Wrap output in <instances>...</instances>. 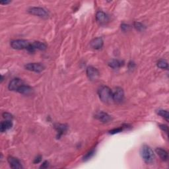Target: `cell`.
I'll return each instance as SVG.
<instances>
[{"mask_svg":"<svg viewBox=\"0 0 169 169\" xmlns=\"http://www.w3.org/2000/svg\"><path fill=\"white\" fill-rule=\"evenodd\" d=\"M100 99L104 103H109L112 100V92L109 87L103 86L98 91Z\"/></svg>","mask_w":169,"mask_h":169,"instance_id":"7a4b0ae2","label":"cell"},{"mask_svg":"<svg viewBox=\"0 0 169 169\" xmlns=\"http://www.w3.org/2000/svg\"><path fill=\"white\" fill-rule=\"evenodd\" d=\"M26 69L36 73H40L45 69V66L40 63H30L25 66Z\"/></svg>","mask_w":169,"mask_h":169,"instance_id":"5b68a950","label":"cell"},{"mask_svg":"<svg viewBox=\"0 0 169 169\" xmlns=\"http://www.w3.org/2000/svg\"><path fill=\"white\" fill-rule=\"evenodd\" d=\"M155 151H156V153H157L158 156L160 157L162 160L164 161H167L168 160V152L165 149H164L157 148L156 149H155Z\"/></svg>","mask_w":169,"mask_h":169,"instance_id":"5bb4252c","label":"cell"},{"mask_svg":"<svg viewBox=\"0 0 169 169\" xmlns=\"http://www.w3.org/2000/svg\"><path fill=\"white\" fill-rule=\"evenodd\" d=\"M124 98V93L121 88L118 87L112 94V100L116 103H120L123 101Z\"/></svg>","mask_w":169,"mask_h":169,"instance_id":"8992f818","label":"cell"},{"mask_svg":"<svg viewBox=\"0 0 169 169\" xmlns=\"http://www.w3.org/2000/svg\"><path fill=\"white\" fill-rule=\"evenodd\" d=\"M24 84L23 81L19 78H15L12 79L9 84V89L10 91H17L19 88Z\"/></svg>","mask_w":169,"mask_h":169,"instance_id":"ba28073f","label":"cell"},{"mask_svg":"<svg viewBox=\"0 0 169 169\" xmlns=\"http://www.w3.org/2000/svg\"><path fill=\"white\" fill-rule=\"evenodd\" d=\"M32 45L35 50L38 49L40 50H45L46 49V45L45 43L41 42H35L32 44Z\"/></svg>","mask_w":169,"mask_h":169,"instance_id":"ac0fdd59","label":"cell"},{"mask_svg":"<svg viewBox=\"0 0 169 169\" xmlns=\"http://www.w3.org/2000/svg\"><path fill=\"white\" fill-rule=\"evenodd\" d=\"M49 163H48V161H45L44 162V163H42V164L41 165V166H40V168H48V164Z\"/></svg>","mask_w":169,"mask_h":169,"instance_id":"4316f807","label":"cell"},{"mask_svg":"<svg viewBox=\"0 0 169 169\" xmlns=\"http://www.w3.org/2000/svg\"><path fill=\"white\" fill-rule=\"evenodd\" d=\"M121 29L123 31H128V30L130 29V26L126 24H122L121 25Z\"/></svg>","mask_w":169,"mask_h":169,"instance_id":"484cf974","label":"cell"},{"mask_svg":"<svg viewBox=\"0 0 169 169\" xmlns=\"http://www.w3.org/2000/svg\"><path fill=\"white\" fill-rule=\"evenodd\" d=\"M30 45V43L26 40L18 39L13 40L11 42V46L15 50H23L27 49Z\"/></svg>","mask_w":169,"mask_h":169,"instance_id":"3957f363","label":"cell"},{"mask_svg":"<svg viewBox=\"0 0 169 169\" xmlns=\"http://www.w3.org/2000/svg\"><path fill=\"white\" fill-rule=\"evenodd\" d=\"M17 91L18 93H21V94L28 95V94H31L32 93L33 89L30 86L23 84V85H21V87L19 88Z\"/></svg>","mask_w":169,"mask_h":169,"instance_id":"4fadbf2b","label":"cell"},{"mask_svg":"<svg viewBox=\"0 0 169 169\" xmlns=\"http://www.w3.org/2000/svg\"><path fill=\"white\" fill-rule=\"evenodd\" d=\"M134 27L136 28L137 30H139V31H141V30H144L145 26L143 25H142L141 23L136 22V23H134Z\"/></svg>","mask_w":169,"mask_h":169,"instance_id":"7402d4cb","label":"cell"},{"mask_svg":"<svg viewBox=\"0 0 169 169\" xmlns=\"http://www.w3.org/2000/svg\"><path fill=\"white\" fill-rule=\"evenodd\" d=\"M103 44L104 42L103 39L99 37V38H96L93 39L92 41L91 42V46L94 49L99 50L103 47Z\"/></svg>","mask_w":169,"mask_h":169,"instance_id":"7c38bea8","label":"cell"},{"mask_svg":"<svg viewBox=\"0 0 169 169\" xmlns=\"http://www.w3.org/2000/svg\"><path fill=\"white\" fill-rule=\"evenodd\" d=\"M94 153H95V151H94V149L91 150L90 151L88 152V153L85 155V156H84L83 160H84V161H87V160L90 159V158L93 156Z\"/></svg>","mask_w":169,"mask_h":169,"instance_id":"44dd1931","label":"cell"},{"mask_svg":"<svg viewBox=\"0 0 169 169\" xmlns=\"http://www.w3.org/2000/svg\"><path fill=\"white\" fill-rule=\"evenodd\" d=\"M122 131H123V128H116V129H114L110 131V134H118V133L121 132Z\"/></svg>","mask_w":169,"mask_h":169,"instance_id":"cb8c5ba5","label":"cell"},{"mask_svg":"<svg viewBox=\"0 0 169 169\" xmlns=\"http://www.w3.org/2000/svg\"><path fill=\"white\" fill-rule=\"evenodd\" d=\"M157 67H159L161 69H167L168 67V64L166 60H161L158 61L157 63Z\"/></svg>","mask_w":169,"mask_h":169,"instance_id":"d6986e66","label":"cell"},{"mask_svg":"<svg viewBox=\"0 0 169 169\" xmlns=\"http://www.w3.org/2000/svg\"><path fill=\"white\" fill-rule=\"evenodd\" d=\"M140 153L141 157L143 158L145 163H147V164H151L154 162L155 158V154L153 153V151L152 150V149L149 146L144 145L141 148Z\"/></svg>","mask_w":169,"mask_h":169,"instance_id":"6da1fadb","label":"cell"},{"mask_svg":"<svg viewBox=\"0 0 169 169\" xmlns=\"http://www.w3.org/2000/svg\"><path fill=\"white\" fill-rule=\"evenodd\" d=\"M42 160V157L41 156H38V157H37L35 161H34V163L35 164H37V163H39L40 161H41Z\"/></svg>","mask_w":169,"mask_h":169,"instance_id":"83f0119b","label":"cell"},{"mask_svg":"<svg viewBox=\"0 0 169 169\" xmlns=\"http://www.w3.org/2000/svg\"><path fill=\"white\" fill-rule=\"evenodd\" d=\"M10 2V1H5V2H0V3H1V4H8V3H9Z\"/></svg>","mask_w":169,"mask_h":169,"instance_id":"f1b7e54d","label":"cell"},{"mask_svg":"<svg viewBox=\"0 0 169 169\" xmlns=\"http://www.w3.org/2000/svg\"><path fill=\"white\" fill-rule=\"evenodd\" d=\"M157 114L161 116V117H163L167 121H168V118H169V114L167 110H158L157 111Z\"/></svg>","mask_w":169,"mask_h":169,"instance_id":"ffe728a7","label":"cell"},{"mask_svg":"<svg viewBox=\"0 0 169 169\" xmlns=\"http://www.w3.org/2000/svg\"><path fill=\"white\" fill-rule=\"evenodd\" d=\"M28 12L30 14L38 16L39 17L41 18H47L48 17V13L45 9L42 8H38V7H33V8H30Z\"/></svg>","mask_w":169,"mask_h":169,"instance_id":"277c9868","label":"cell"},{"mask_svg":"<svg viewBox=\"0 0 169 169\" xmlns=\"http://www.w3.org/2000/svg\"><path fill=\"white\" fill-rule=\"evenodd\" d=\"M3 117L5 118L7 120H11L13 119V116L11 114L8 113V112H4L3 114Z\"/></svg>","mask_w":169,"mask_h":169,"instance_id":"603a6c76","label":"cell"},{"mask_svg":"<svg viewBox=\"0 0 169 169\" xmlns=\"http://www.w3.org/2000/svg\"><path fill=\"white\" fill-rule=\"evenodd\" d=\"M124 65V62L118 60H113L109 62V66L113 69H117Z\"/></svg>","mask_w":169,"mask_h":169,"instance_id":"2e32d148","label":"cell"},{"mask_svg":"<svg viewBox=\"0 0 169 169\" xmlns=\"http://www.w3.org/2000/svg\"><path fill=\"white\" fill-rule=\"evenodd\" d=\"M8 161L9 164H10V167H11L12 168L18 169V168H23L21 163H20V161L15 157L9 156L8 158Z\"/></svg>","mask_w":169,"mask_h":169,"instance_id":"30bf717a","label":"cell"},{"mask_svg":"<svg viewBox=\"0 0 169 169\" xmlns=\"http://www.w3.org/2000/svg\"><path fill=\"white\" fill-rule=\"evenodd\" d=\"M96 19L98 23H99L100 25H104L106 23L109 22V18L105 13L103 11H99L96 14Z\"/></svg>","mask_w":169,"mask_h":169,"instance_id":"9c48e42d","label":"cell"},{"mask_svg":"<svg viewBox=\"0 0 169 169\" xmlns=\"http://www.w3.org/2000/svg\"><path fill=\"white\" fill-rule=\"evenodd\" d=\"M13 126V123L11 120H5L2 121L1 123V126H0V131L1 132H4V131L11 129V127Z\"/></svg>","mask_w":169,"mask_h":169,"instance_id":"9a60e30c","label":"cell"},{"mask_svg":"<svg viewBox=\"0 0 169 169\" xmlns=\"http://www.w3.org/2000/svg\"><path fill=\"white\" fill-rule=\"evenodd\" d=\"M56 129L57 131V133H58V136L59 137L63 134L64 132H66L67 130V127L65 125L63 124H58L57 126H56Z\"/></svg>","mask_w":169,"mask_h":169,"instance_id":"e0dca14e","label":"cell"},{"mask_svg":"<svg viewBox=\"0 0 169 169\" xmlns=\"http://www.w3.org/2000/svg\"><path fill=\"white\" fill-rule=\"evenodd\" d=\"M87 75L90 80H97L99 77V72L95 67L89 66L87 69Z\"/></svg>","mask_w":169,"mask_h":169,"instance_id":"52a82bcc","label":"cell"},{"mask_svg":"<svg viewBox=\"0 0 169 169\" xmlns=\"http://www.w3.org/2000/svg\"><path fill=\"white\" fill-rule=\"evenodd\" d=\"M95 118L99 121H102V122H104V123L109 122V121H110L111 120H112V118H111V116L109 114H108L107 113L104 112H100L97 113L95 115Z\"/></svg>","mask_w":169,"mask_h":169,"instance_id":"8fae6325","label":"cell"},{"mask_svg":"<svg viewBox=\"0 0 169 169\" xmlns=\"http://www.w3.org/2000/svg\"><path fill=\"white\" fill-rule=\"evenodd\" d=\"M159 128H161V129L164 131L165 133H166L167 134H168V126H167V125H165V124H160L159 125Z\"/></svg>","mask_w":169,"mask_h":169,"instance_id":"d4e9b609","label":"cell"}]
</instances>
